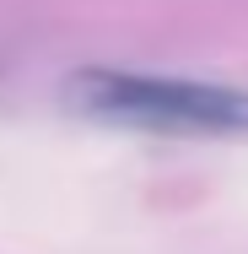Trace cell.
Here are the masks:
<instances>
[{"instance_id": "cell-1", "label": "cell", "mask_w": 248, "mask_h": 254, "mask_svg": "<svg viewBox=\"0 0 248 254\" xmlns=\"http://www.w3.org/2000/svg\"><path fill=\"white\" fill-rule=\"evenodd\" d=\"M65 108L92 125H119L141 135H248V87L151 76V70H76L65 81Z\"/></svg>"}]
</instances>
